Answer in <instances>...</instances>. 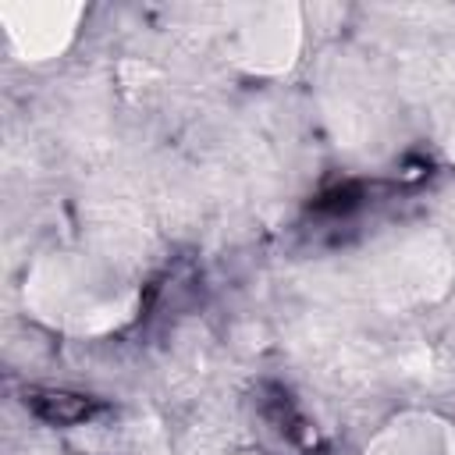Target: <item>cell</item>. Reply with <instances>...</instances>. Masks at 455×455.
Here are the masks:
<instances>
[{"mask_svg": "<svg viewBox=\"0 0 455 455\" xmlns=\"http://www.w3.org/2000/svg\"><path fill=\"white\" fill-rule=\"evenodd\" d=\"M299 53V25L295 14L284 7H259L252 11V21L238 28V60L249 71L277 75L291 68Z\"/></svg>", "mask_w": 455, "mask_h": 455, "instance_id": "obj_1", "label": "cell"}, {"mask_svg": "<svg viewBox=\"0 0 455 455\" xmlns=\"http://www.w3.org/2000/svg\"><path fill=\"white\" fill-rule=\"evenodd\" d=\"M75 18H78V7H53V4H28V7L21 4L4 11L7 36L21 53V60L60 57L75 36Z\"/></svg>", "mask_w": 455, "mask_h": 455, "instance_id": "obj_2", "label": "cell"}, {"mask_svg": "<svg viewBox=\"0 0 455 455\" xmlns=\"http://www.w3.org/2000/svg\"><path fill=\"white\" fill-rule=\"evenodd\" d=\"M363 455H455V423L437 412H402L370 437Z\"/></svg>", "mask_w": 455, "mask_h": 455, "instance_id": "obj_3", "label": "cell"}]
</instances>
